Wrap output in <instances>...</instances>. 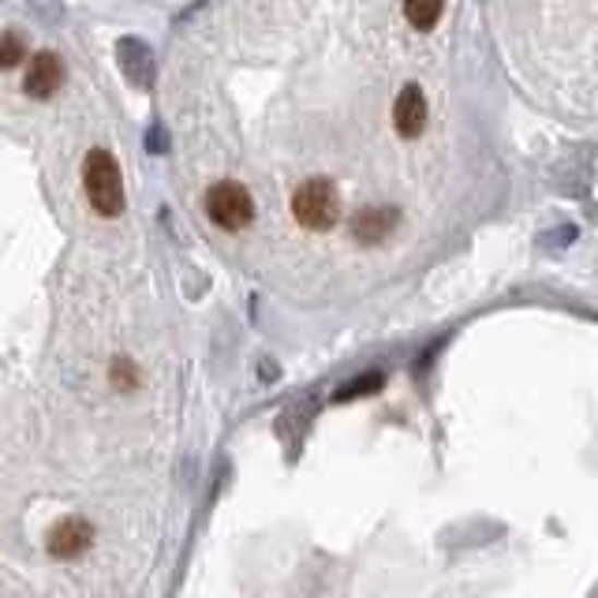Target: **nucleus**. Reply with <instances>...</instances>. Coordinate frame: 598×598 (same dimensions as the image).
Returning <instances> with one entry per match:
<instances>
[{
    "label": "nucleus",
    "instance_id": "obj_2",
    "mask_svg": "<svg viewBox=\"0 0 598 598\" xmlns=\"http://www.w3.org/2000/svg\"><path fill=\"white\" fill-rule=\"evenodd\" d=\"M292 214L296 222L311 232H325V228L337 225L340 217V191L333 180L325 176H314V180H303L292 195Z\"/></svg>",
    "mask_w": 598,
    "mask_h": 598
},
{
    "label": "nucleus",
    "instance_id": "obj_3",
    "mask_svg": "<svg viewBox=\"0 0 598 598\" xmlns=\"http://www.w3.org/2000/svg\"><path fill=\"white\" fill-rule=\"evenodd\" d=\"M206 214L214 225H222L225 232H240V228L251 225L254 217V202L248 195V188H240V183H214V188L206 191Z\"/></svg>",
    "mask_w": 598,
    "mask_h": 598
},
{
    "label": "nucleus",
    "instance_id": "obj_9",
    "mask_svg": "<svg viewBox=\"0 0 598 598\" xmlns=\"http://www.w3.org/2000/svg\"><path fill=\"white\" fill-rule=\"evenodd\" d=\"M445 8L442 4H408L404 8V15H408L411 26H419V31H427V26H434L438 20H442Z\"/></svg>",
    "mask_w": 598,
    "mask_h": 598
},
{
    "label": "nucleus",
    "instance_id": "obj_8",
    "mask_svg": "<svg viewBox=\"0 0 598 598\" xmlns=\"http://www.w3.org/2000/svg\"><path fill=\"white\" fill-rule=\"evenodd\" d=\"M26 57V41L15 31H0V68H15Z\"/></svg>",
    "mask_w": 598,
    "mask_h": 598
},
{
    "label": "nucleus",
    "instance_id": "obj_7",
    "mask_svg": "<svg viewBox=\"0 0 598 598\" xmlns=\"http://www.w3.org/2000/svg\"><path fill=\"white\" fill-rule=\"evenodd\" d=\"M393 120H397V131L404 139H416L427 124V98L419 86H404L397 105H393Z\"/></svg>",
    "mask_w": 598,
    "mask_h": 598
},
{
    "label": "nucleus",
    "instance_id": "obj_4",
    "mask_svg": "<svg viewBox=\"0 0 598 598\" xmlns=\"http://www.w3.org/2000/svg\"><path fill=\"white\" fill-rule=\"evenodd\" d=\"M64 83V64H60L57 52H34L31 64H26V75H23V86L26 94L34 98H52Z\"/></svg>",
    "mask_w": 598,
    "mask_h": 598
},
{
    "label": "nucleus",
    "instance_id": "obj_6",
    "mask_svg": "<svg viewBox=\"0 0 598 598\" xmlns=\"http://www.w3.org/2000/svg\"><path fill=\"white\" fill-rule=\"evenodd\" d=\"M397 228V210L390 206H367L351 217V236L363 243H382L390 240V232Z\"/></svg>",
    "mask_w": 598,
    "mask_h": 598
},
{
    "label": "nucleus",
    "instance_id": "obj_5",
    "mask_svg": "<svg viewBox=\"0 0 598 598\" xmlns=\"http://www.w3.org/2000/svg\"><path fill=\"white\" fill-rule=\"evenodd\" d=\"M91 539H94V527L86 521H79V516H72V521H60L57 527H52L49 535V553L52 558H79V553L91 550Z\"/></svg>",
    "mask_w": 598,
    "mask_h": 598
},
{
    "label": "nucleus",
    "instance_id": "obj_10",
    "mask_svg": "<svg viewBox=\"0 0 598 598\" xmlns=\"http://www.w3.org/2000/svg\"><path fill=\"white\" fill-rule=\"evenodd\" d=\"M367 385H378V378L371 374V378H363V382H348L345 390H340V400H348V397H356V393H371Z\"/></svg>",
    "mask_w": 598,
    "mask_h": 598
},
{
    "label": "nucleus",
    "instance_id": "obj_1",
    "mask_svg": "<svg viewBox=\"0 0 598 598\" xmlns=\"http://www.w3.org/2000/svg\"><path fill=\"white\" fill-rule=\"evenodd\" d=\"M86 199L101 217H117L124 210V183H120V165L112 162L109 150H91L83 162Z\"/></svg>",
    "mask_w": 598,
    "mask_h": 598
}]
</instances>
